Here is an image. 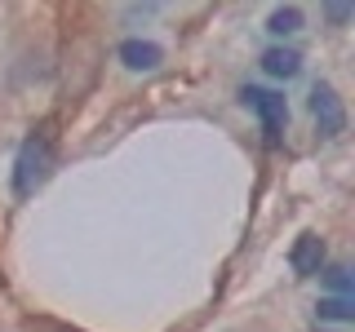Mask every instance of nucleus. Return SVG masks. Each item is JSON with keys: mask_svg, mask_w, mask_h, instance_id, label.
I'll list each match as a JSON object with an SVG mask.
<instances>
[{"mask_svg": "<svg viewBox=\"0 0 355 332\" xmlns=\"http://www.w3.org/2000/svg\"><path fill=\"white\" fill-rule=\"evenodd\" d=\"M355 5H347V0H333V5H324V18L333 22V27H342V22H351Z\"/></svg>", "mask_w": 355, "mask_h": 332, "instance_id": "obj_10", "label": "nucleus"}, {"mask_svg": "<svg viewBox=\"0 0 355 332\" xmlns=\"http://www.w3.org/2000/svg\"><path fill=\"white\" fill-rule=\"evenodd\" d=\"M311 116H315L320 138L333 142V138L347 133V107H342V98H338L333 84H315V89H311Z\"/></svg>", "mask_w": 355, "mask_h": 332, "instance_id": "obj_3", "label": "nucleus"}, {"mask_svg": "<svg viewBox=\"0 0 355 332\" xmlns=\"http://www.w3.org/2000/svg\"><path fill=\"white\" fill-rule=\"evenodd\" d=\"M49 169H53V138L44 129L27 133V142L18 147V160H14V191L31 195L49 177Z\"/></svg>", "mask_w": 355, "mask_h": 332, "instance_id": "obj_1", "label": "nucleus"}, {"mask_svg": "<svg viewBox=\"0 0 355 332\" xmlns=\"http://www.w3.org/2000/svg\"><path fill=\"white\" fill-rule=\"evenodd\" d=\"M324 257H329V252H324V239L311 235V230H306V235H297L293 248H288V266H293L297 279H311V275H320V270H324Z\"/></svg>", "mask_w": 355, "mask_h": 332, "instance_id": "obj_4", "label": "nucleus"}, {"mask_svg": "<svg viewBox=\"0 0 355 332\" xmlns=\"http://www.w3.org/2000/svg\"><path fill=\"white\" fill-rule=\"evenodd\" d=\"M320 275H324V284H329L333 297H351V270H347V266H324Z\"/></svg>", "mask_w": 355, "mask_h": 332, "instance_id": "obj_9", "label": "nucleus"}, {"mask_svg": "<svg viewBox=\"0 0 355 332\" xmlns=\"http://www.w3.org/2000/svg\"><path fill=\"white\" fill-rule=\"evenodd\" d=\"M116 58L129 66V71H155V66L164 62V49L155 40H142V36H129V40H120V49H116Z\"/></svg>", "mask_w": 355, "mask_h": 332, "instance_id": "obj_5", "label": "nucleus"}, {"mask_svg": "<svg viewBox=\"0 0 355 332\" xmlns=\"http://www.w3.org/2000/svg\"><path fill=\"white\" fill-rule=\"evenodd\" d=\"M315 319H320V324H351V319H355V302H351V297H320V302H315Z\"/></svg>", "mask_w": 355, "mask_h": 332, "instance_id": "obj_7", "label": "nucleus"}, {"mask_svg": "<svg viewBox=\"0 0 355 332\" xmlns=\"http://www.w3.org/2000/svg\"><path fill=\"white\" fill-rule=\"evenodd\" d=\"M262 71L266 75H280V80H293V75L302 71V53L288 49V44H271V49L262 53Z\"/></svg>", "mask_w": 355, "mask_h": 332, "instance_id": "obj_6", "label": "nucleus"}, {"mask_svg": "<svg viewBox=\"0 0 355 332\" xmlns=\"http://www.w3.org/2000/svg\"><path fill=\"white\" fill-rule=\"evenodd\" d=\"M266 31H271V36H293V31H302V9H297V5L271 9V18H266Z\"/></svg>", "mask_w": 355, "mask_h": 332, "instance_id": "obj_8", "label": "nucleus"}, {"mask_svg": "<svg viewBox=\"0 0 355 332\" xmlns=\"http://www.w3.org/2000/svg\"><path fill=\"white\" fill-rule=\"evenodd\" d=\"M240 102L262 120L266 142L275 147V142H280V133H284V124H288V98L275 93V89H262V84H244L240 89Z\"/></svg>", "mask_w": 355, "mask_h": 332, "instance_id": "obj_2", "label": "nucleus"}]
</instances>
